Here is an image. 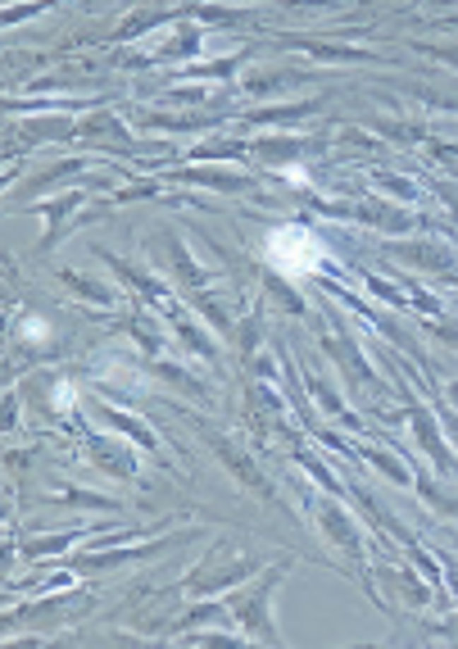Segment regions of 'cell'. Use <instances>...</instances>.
I'll return each mask as SVG.
<instances>
[{"mask_svg": "<svg viewBox=\"0 0 458 649\" xmlns=\"http://www.w3.org/2000/svg\"><path fill=\"white\" fill-rule=\"evenodd\" d=\"M264 250H268V264L277 268L281 277H290V282H300V277H313V273L327 264V245L309 232V227H300V223L272 227L268 241H264Z\"/></svg>", "mask_w": 458, "mask_h": 649, "instance_id": "1", "label": "cell"}, {"mask_svg": "<svg viewBox=\"0 0 458 649\" xmlns=\"http://www.w3.org/2000/svg\"><path fill=\"white\" fill-rule=\"evenodd\" d=\"M23 337H28V341H46V322H41V318H28Z\"/></svg>", "mask_w": 458, "mask_h": 649, "instance_id": "2", "label": "cell"}]
</instances>
